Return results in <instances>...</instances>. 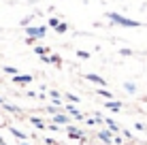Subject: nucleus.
I'll return each instance as SVG.
<instances>
[{
    "mask_svg": "<svg viewBox=\"0 0 147 145\" xmlns=\"http://www.w3.org/2000/svg\"><path fill=\"white\" fill-rule=\"evenodd\" d=\"M109 17L113 19L115 24H121V26H139V24H136V22H130V19L121 17V15H117V13H109Z\"/></svg>",
    "mask_w": 147,
    "mask_h": 145,
    "instance_id": "f257e3e1",
    "label": "nucleus"
},
{
    "mask_svg": "<svg viewBox=\"0 0 147 145\" xmlns=\"http://www.w3.org/2000/svg\"><path fill=\"white\" fill-rule=\"evenodd\" d=\"M28 34H30V36H43V34H45V28H28Z\"/></svg>",
    "mask_w": 147,
    "mask_h": 145,
    "instance_id": "f03ea898",
    "label": "nucleus"
},
{
    "mask_svg": "<svg viewBox=\"0 0 147 145\" xmlns=\"http://www.w3.org/2000/svg\"><path fill=\"white\" fill-rule=\"evenodd\" d=\"M15 81H17V83H30L32 77H30V75H22V77H15Z\"/></svg>",
    "mask_w": 147,
    "mask_h": 145,
    "instance_id": "7ed1b4c3",
    "label": "nucleus"
},
{
    "mask_svg": "<svg viewBox=\"0 0 147 145\" xmlns=\"http://www.w3.org/2000/svg\"><path fill=\"white\" fill-rule=\"evenodd\" d=\"M88 79H90V81L100 83V86H105V79H102V77H98V75H88Z\"/></svg>",
    "mask_w": 147,
    "mask_h": 145,
    "instance_id": "20e7f679",
    "label": "nucleus"
},
{
    "mask_svg": "<svg viewBox=\"0 0 147 145\" xmlns=\"http://www.w3.org/2000/svg\"><path fill=\"white\" fill-rule=\"evenodd\" d=\"M11 132L15 134V137H19V139H26V134H24V132H19L17 128H11Z\"/></svg>",
    "mask_w": 147,
    "mask_h": 145,
    "instance_id": "39448f33",
    "label": "nucleus"
},
{
    "mask_svg": "<svg viewBox=\"0 0 147 145\" xmlns=\"http://www.w3.org/2000/svg\"><path fill=\"white\" fill-rule=\"evenodd\" d=\"M109 109L111 111H119V103H109Z\"/></svg>",
    "mask_w": 147,
    "mask_h": 145,
    "instance_id": "423d86ee",
    "label": "nucleus"
},
{
    "mask_svg": "<svg viewBox=\"0 0 147 145\" xmlns=\"http://www.w3.org/2000/svg\"><path fill=\"white\" fill-rule=\"evenodd\" d=\"M4 73H9V75H17V68H13V66H7V68H4Z\"/></svg>",
    "mask_w": 147,
    "mask_h": 145,
    "instance_id": "0eeeda50",
    "label": "nucleus"
},
{
    "mask_svg": "<svg viewBox=\"0 0 147 145\" xmlns=\"http://www.w3.org/2000/svg\"><path fill=\"white\" fill-rule=\"evenodd\" d=\"M30 122H32L36 128H43V122H40V119H36V117H34V119H30Z\"/></svg>",
    "mask_w": 147,
    "mask_h": 145,
    "instance_id": "6e6552de",
    "label": "nucleus"
},
{
    "mask_svg": "<svg viewBox=\"0 0 147 145\" xmlns=\"http://www.w3.org/2000/svg\"><path fill=\"white\" fill-rule=\"evenodd\" d=\"M55 122H58V124H64V122H68V119L64 117V115H55Z\"/></svg>",
    "mask_w": 147,
    "mask_h": 145,
    "instance_id": "1a4fd4ad",
    "label": "nucleus"
},
{
    "mask_svg": "<svg viewBox=\"0 0 147 145\" xmlns=\"http://www.w3.org/2000/svg\"><path fill=\"white\" fill-rule=\"evenodd\" d=\"M55 28H58V32H66V24H58Z\"/></svg>",
    "mask_w": 147,
    "mask_h": 145,
    "instance_id": "9d476101",
    "label": "nucleus"
},
{
    "mask_svg": "<svg viewBox=\"0 0 147 145\" xmlns=\"http://www.w3.org/2000/svg\"><path fill=\"white\" fill-rule=\"evenodd\" d=\"M126 90H128V92H134V83H126V86H124Z\"/></svg>",
    "mask_w": 147,
    "mask_h": 145,
    "instance_id": "9b49d317",
    "label": "nucleus"
}]
</instances>
